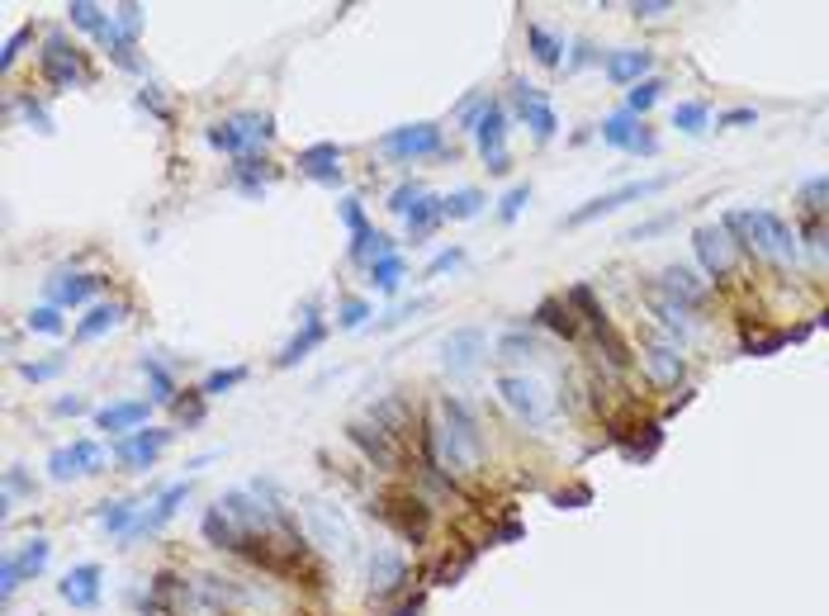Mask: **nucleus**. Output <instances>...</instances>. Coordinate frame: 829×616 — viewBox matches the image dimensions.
<instances>
[{"mask_svg":"<svg viewBox=\"0 0 829 616\" xmlns=\"http://www.w3.org/2000/svg\"><path fill=\"white\" fill-rule=\"evenodd\" d=\"M512 100H517V114H522V124L531 128L536 138H555L559 119H555V109L545 105V95L536 91V86H526V81H517V86H512Z\"/></svg>","mask_w":829,"mask_h":616,"instance_id":"nucleus-17","label":"nucleus"},{"mask_svg":"<svg viewBox=\"0 0 829 616\" xmlns=\"http://www.w3.org/2000/svg\"><path fill=\"white\" fill-rule=\"evenodd\" d=\"M143 375L147 380H152V399H162V403H176V384H171V375H166L162 365L152 361V356H147L143 361Z\"/></svg>","mask_w":829,"mask_h":616,"instance_id":"nucleus-40","label":"nucleus"},{"mask_svg":"<svg viewBox=\"0 0 829 616\" xmlns=\"http://www.w3.org/2000/svg\"><path fill=\"white\" fill-rule=\"evenodd\" d=\"M635 138H640V124H635L631 109H626V114H612V119L602 124V143L607 147H626V152H631Z\"/></svg>","mask_w":829,"mask_h":616,"instance_id":"nucleus-28","label":"nucleus"},{"mask_svg":"<svg viewBox=\"0 0 829 616\" xmlns=\"http://www.w3.org/2000/svg\"><path fill=\"white\" fill-rule=\"evenodd\" d=\"M631 10H635L640 19H659V15H668L673 5H668V0H640V5H631Z\"/></svg>","mask_w":829,"mask_h":616,"instance_id":"nucleus-52","label":"nucleus"},{"mask_svg":"<svg viewBox=\"0 0 829 616\" xmlns=\"http://www.w3.org/2000/svg\"><path fill=\"white\" fill-rule=\"evenodd\" d=\"M474 143H479V157L493 176H507L512 171V157H507V119L498 100H484L479 119H474Z\"/></svg>","mask_w":829,"mask_h":616,"instance_id":"nucleus-4","label":"nucleus"},{"mask_svg":"<svg viewBox=\"0 0 829 616\" xmlns=\"http://www.w3.org/2000/svg\"><path fill=\"white\" fill-rule=\"evenodd\" d=\"M34 38V29H19V34H10V43H5V67H15V57H19V48Z\"/></svg>","mask_w":829,"mask_h":616,"instance_id":"nucleus-53","label":"nucleus"},{"mask_svg":"<svg viewBox=\"0 0 829 616\" xmlns=\"http://www.w3.org/2000/svg\"><path fill=\"white\" fill-rule=\"evenodd\" d=\"M62 602H72V607H95L100 602V564H76L67 569V579H62Z\"/></svg>","mask_w":829,"mask_h":616,"instance_id":"nucleus-21","label":"nucleus"},{"mask_svg":"<svg viewBox=\"0 0 829 616\" xmlns=\"http://www.w3.org/2000/svg\"><path fill=\"white\" fill-rule=\"evenodd\" d=\"M242 380H247V370H242V365H233V370H214L209 380L199 384V394H204V399H214V394H228V389H237Z\"/></svg>","mask_w":829,"mask_h":616,"instance_id":"nucleus-38","label":"nucleus"},{"mask_svg":"<svg viewBox=\"0 0 829 616\" xmlns=\"http://www.w3.org/2000/svg\"><path fill=\"white\" fill-rule=\"evenodd\" d=\"M640 365H645V375L659 384V389H678L687 375V361L678 356V346H645V351H640Z\"/></svg>","mask_w":829,"mask_h":616,"instance_id":"nucleus-18","label":"nucleus"},{"mask_svg":"<svg viewBox=\"0 0 829 616\" xmlns=\"http://www.w3.org/2000/svg\"><path fill=\"white\" fill-rule=\"evenodd\" d=\"M299 171L308 181H323V185H337L342 181V147L332 143H313L299 152Z\"/></svg>","mask_w":829,"mask_h":616,"instance_id":"nucleus-19","label":"nucleus"},{"mask_svg":"<svg viewBox=\"0 0 829 616\" xmlns=\"http://www.w3.org/2000/svg\"><path fill=\"white\" fill-rule=\"evenodd\" d=\"M673 128H683V133H702V128H706V105L683 100V105L673 109Z\"/></svg>","mask_w":829,"mask_h":616,"instance_id":"nucleus-39","label":"nucleus"},{"mask_svg":"<svg viewBox=\"0 0 829 616\" xmlns=\"http://www.w3.org/2000/svg\"><path fill=\"white\" fill-rule=\"evenodd\" d=\"M692 247H697V256H702L706 275H730V266H735V247H730L725 223H702V228L692 233Z\"/></svg>","mask_w":829,"mask_h":616,"instance_id":"nucleus-14","label":"nucleus"},{"mask_svg":"<svg viewBox=\"0 0 829 616\" xmlns=\"http://www.w3.org/2000/svg\"><path fill=\"white\" fill-rule=\"evenodd\" d=\"M649 308L664 318L668 327H678V332H687V308L678 304V299H668V294H659V290H649Z\"/></svg>","mask_w":829,"mask_h":616,"instance_id":"nucleus-34","label":"nucleus"},{"mask_svg":"<svg viewBox=\"0 0 829 616\" xmlns=\"http://www.w3.org/2000/svg\"><path fill=\"white\" fill-rule=\"evenodd\" d=\"M379 152L394 157V162H417V157H432L441 152V128L436 124H408V128H394L379 138Z\"/></svg>","mask_w":829,"mask_h":616,"instance_id":"nucleus-8","label":"nucleus"},{"mask_svg":"<svg viewBox=\"0 0 829 616\" xmlns=\"http://www.w3.org/2000/svg\"><path fill=\"white\" fill-rule=\"evenodd\" d=\"M57 370H62V356H57V361H29V365H19V375H24V380H53Z\"/></svg>","mask_w":829,"mask_h":616,"instance_id":"nucleus-47","label":"nucleus"},{"mask_svg":"<svg viewBox=\"0 0 829 616\" xmlns=\"http://www.w3.org/2000/svg\"><path fill=\"white\" fill-rule=\"evenodd\" d=\"M365 318H370V304H365V299H346V304L337 308V327H346V332L361 327Z\"/></svg>","mask_w":829,"mask_h":616,"instance_id":"nucleus-44","label":"nucleus"},{"mask_svg":"<svg viewBox=\"0 0 829 616\" xmlns=\"http://www.w3.org/2000/svg\"><path fill=\"white\" fill-rule=\"evenodd\" d=\"M171 446V432L162 427H147V432H133V436H119V446H114V460L128 465V470H147L157 455Z\"/></svg>","mask_w":829,"mask_h":616,"instance_id":"nucleus-15","label":"nucleus"},{"mask_svg":"<svg viewBox=\"0 0 829 616\" xmlns=\"http://www.w3.org/2000/svg\"><path fill=\"white\" fill-rule=\"evenodd\" d=\"M114 24H119L128 38H138V29H143V10H138V5H119V10H114Z\"/></svg>","mask_w":829,"mask_h":616,"instance_id":"nucleus-46","label":"nucleus"},{"mask_svg":"<svg viewBox=\"0 0 829 616\" xmlns=\"http://www.w3.org/2000/svg\"><path fill=\"white\" fill-rule=\"evenodd\" d=\"M649 62H654V57H649L645 48H621V53L607 57V76H612L616 86H640V76L649 72Z\"/></svg>","mask_w":829,"mask_h":616,"instance_id":"nucleus-24","label":"nucleus"},{"mask_svg":"<svg viewBox=\"0 0 829 616\" xmlns=\"http://www.w3.org/2000/svg\"><path fill=\"white\" fill-rule=\"evenodd\" d=\"M48 555H53V545L43 541V536H34V541L24 545L19 555H10V560L0 564V593L5 598H15V588L24 579H38L43 569H48Z\"/></svg>","mask_w":829,"mask_h":616,"instance_id":"nucleus-12","label":"nucleus"},{"mask_svg":"<svg viewBox=\"0 0 829 616\" xmlns=\"http://www.w3.org/2000/svg\"><path fill=\"white\" fill-rule=\"evenodd\" d=\"M664 185H668V176H649V181H631V185H621V190H607V195L588 200L583 209H574L564 223H569V228H583V223H593V218H602V214H616V209H626V204H635V200L659 195Z\"/></svg>","mask_w":829,"mask_h":616,"instance_id":"nucleus-7","label":"nucleus"},{"mask_svg":"<svg viewBox=\"0 0 829 616\" xmlns=\"http://www.w3.org/2000/svg\"><path fill=\"white\" fill-rule=\"evenodd\" d=\"M100 526H105V531H133V526H138V508H133V503H105Z\"/></svg>","mask_w":829,"mask_h":616,"instance_id":"nucleus-37","label":"nucleus"},{"mask_svg":"<svg viewBox=\"0 0 829 616\" xmlns=\"http://www.w3.org/2000/svg\"><path fill=\"white\" fill-rule=\"evenodd\" d=\"M323 337H327V327L318 323V318H313V313H308L304 318V332H294V337H289L285 342V351H280V365H294V361H304L308 351H313V346H323Z\"/></svg>","mask_w":829,"mask_h":616,"instance_id":"nucleus-26","label":"nucleus"},{"mask_svg":"<svg viewBox=\"0 0 829 616\" xmlns=\"http://www.w3.org/2000/svg\"><path fill=\"white\" fill-rule=\"evenodd\" d=\"M185 498H190V479H185V484H171V489H166L162 498H157V503H152V508H147L143 517H138L133 536H152V531H162V526L171 522V517H176V508H181Z\"/></svg>","mask_w":829,"mask_h":616,"instance_id":"nucleus-22","label":"nucleus"},{"mask_svg":"<svg viewBox=\"0 0 829 616\" xmlns=\"http://www.w3.org/2000/svg\"><path fill=\"white\" fill-rule=\"evenodd\" d=\"M299 522H304L308 545H318L337 560H351L356 555V531L346 522V512L332 503V498H304L299 503Z\"/></svg>","mask_w":829,"mask_h":616,"instance_id":"nucleus-3","label":"nucleus"},{"mask_svg":"<svg viewBox=\"0 0 829 616\" xmlns=\"http://www.w3.org/2000/svg\"><path fill=\"white\" fill-rule=\"evenodd\" d=\"M67 15H72L76 29H86V34H95V38L105 34L109 19H114V15H105V10H100L95 0H72V5H67Z\"/></svg>","mask_w":829,"mask_h":616,"instance_id":"nucleus-29","label":"nucleus"},{"mask_svg":"<svg viewBox=\"0 0 829 616\" xmlns=\"http://www.w3.org/2000/svg\"><path fill=\"white\" fill-rule=\"evenodd\" d=\"M721 124H754V109H730L721 114Z\"/></svg>","mask_w":829,"mask_h":616,"instance_id":"nucleus-56","label":"nucleus"},{"mask_svg":"<svg viewBox=\"0 0 829 616\" xmlns=\"http://www.w3.org/2000/svg\"><path fill=\"white\" fill-rule=\"evenodd\" d=\"M498 399L522 417V422H541L550 413V399H545V384L531 380V375H503L498 380Z\"/></svg>","mask_w":829,"mask_h":616,"instance_id":"nucleus-10","label":"nucleus"},{"mask_svg":"<svg viewBox=\"0 0 829 616\" xmlns=\"http://www.w3.org/2000/svg\"><path fill=\"white\" fill-rule=\"evenodd\" d=\"M432 455L441 470L451 474H469L479 470V460H484V436H479V422L469 413L460 399H446L436 403V422H432Z\"/></svg>","mask_w":829,"mask_h":616,"instance_id":"nucleus-1","label":"nucleus"},{"mask_svg":"<svg viewBox=\"0 0 829 616\" xmlns=\"http://www.w3.org/2000/svg\"><path fill=\"white\" fill-rule=\"evenodd\" d=\"M100 465H105V451H100L95 441H86V436H76L72 446H57V451L48 455V474H53L57 484H67L76 474H95Z\"/></svg>","mask_w":829,"mask_h":616,"instance_id":"nucleus-11","label":"nucleus"},{"mask_svg":"<svg viewBox=\"0 0 829 616\" xmlns=\"http://www.w3.org/2000/svg\"><path fill=\"white\" fill-rule=\"evenodd\" d=\"M460 261H465V252H460V247H451V252H441L432 261V266H427V275H441V271H451V266H460Z\"/></svg>","mask_w":829,"mask_h":616,"instance_id":"nucleus-51","label":"nucleus"},{"mask_svg":"<svg viewBox=\"0 0 829 616\" xmlns=\"http://www.w3.org/2000/svg\"><path fill=\"white\" fill-rule=\"evenodd\" d=\"M479 209H484V195H479V190H469V185L441 200V214H446V218H474Z\"/></svg>","mask_w":829,"mask_h":616,"instance_id":"nucleus-33","label":"nucleus"},{"mask_svg":"<svg viewBox=\"0 0 829 616\" xmlns=\"http://www.w3.org/2000/svg\"><path fill=\"white\" fill-rule=\"evenodd\" d=\"M484 356H488V337L479 327H455L451 337L441 342V365H446L451 375H469Z\"/></svg>","mask_w":829,"mask_h":616,"instance_id":"nucleus-13","label":"nucleus"},{"mask_svg":"<svg viewBox=\"0 0 829 616\" xmlns=\"http://www.w3.org/2000/svg\"><path fill=\"white\" fill-rule=\"evenodd\" d=\"M536 318H541L545 327H555V332H564V337H574V332H578V323H574V308H569V304H555V299H550V304H541V313H536Z\"/></svg>","mask_w":829,"mask_h":616,"instance_id":"nucleus-35","label":"nucleus"},{"mask_svg":"<svg viewBox=\"0 0 829 616\" xmlns=\"http://www.w3.org/2000/svg\"><path fill=\"white\" fill-rule=\"evenodd\" d=\"M24 323H29V332H43V337H57V332H62V313H57V308H34V313H29Z\"/></svg>","mask_w":829,"mask_h":616,"instance_id":"nucleus-42","label":"nucleus"},{"mask_svg":"<svg viewBox=\"0 0 829 616\" xmlns=\"http://www.w3.org/2000/svg\"><path fill=\"white\" fill-rule=\"evenodd\" d=\"M53 413H62V417L86 413V399H81V394H72V399H57V403H53Z\"/></svg>","mask_w":829,"mask_h":616,"instance_id":"nucleus-55","label":"nucleus"},{"mask_svg":"<svg viewBox=\"0 0 829 616\" xmlns=\"http://www.w3.org/2000/svg\"><path fill=\"white\" fill-rule=\"evenodd\" d=\"M526 43H531V53H536V62H541V67H559V53H564V43H559L555 34H545L541 24H531V29H526Z\"/></svg>","mask_w":829,"mask_h":616,"instance_id":"nucleus-31","label":"nucleus"},{"mask_svg":"<svg viewBox=\"0 0 829 616\" xmlns=\"http://www.w3.org/2000/svg\"><path fill=\"white\" fill-rule=\"evenodd\" d=\"M664 290H668V299H678L683 308H697L706 299V285L692 271H683V266H668L664 271Z\"/></svg>","mask_w":829,"mask_h":616,"instance_id":"nucleus-25","label":"nucleus"},{"mask_svg":"<svg viewBox=\"0 0 829 616\" xmlns=\"http://www.w3.org/2000/svg\"><path fill=\"white\" fill-rule=\"evenodd\" d=\"M801 200L811 204V209H820V200H829V176H820V181L806 185V190H801Z\"/></svg>","mask_w":829,"mask_h":616,"instance_id":"nucleus-50","label":"nucleus"},{"mask_svg":"<svg viewBox=\"0 0 829 616\" xmlns=\"http://www.w3.org/2000/svg\"><path fill=\"white\" fill-rule=\"evenodd\" d=\"M342 223L351 228V237L370 228V223H365V214H361V200H342Z\"/></svg>","mask_w":829,"mask_h":616,"instance_id":"nucleus-49","label":"nucleus"},{"mask_svg":"<svg viewBox=\"0 0 829 616\" xmlns=\"http://www.w3.org/2000/svg\"><path fill=\"white\" fill-rule=\"evenodd\" d=\"M398 280H403V261H398V256H384V261H375V266H370V285H375V290H398Z\"/></svg>","mask_w":829,"mask_h":616,"instance_id":"nucleus-36","label":"nucleus"},{"mask_svg":"<svg viewBox=\"0 0 829 616\" xmlns=\"http://www.w3.org/2000/svg\"><path fill=\"white\" fill-rule=\"evenodd\" d=\"M370 512H379V517L394 526L398 536H408V541H422V536H427V517H432L427 503L413 498V493H389V498H379Z\"/></svg>","mask_w":829,"mask_h":616,"instance_id":"nucleus-9","label":"nucleus"},{"mask_svg":"<svg viewBox=\"0 0 829 616\" xmlns=\"http://www.w3.org/2000/svg\"><path fill=\"white\" fill-rule=\"evenodd\" d=\"M441 200H432V195H422V200H417V209L413 214H408V233L413 237H427L436 228V223H441Z\"/></svg>","mask_w":829,"mask_h":616,"instance_id":"nucleus-32","label":"nucleus"},{"mask_svg":"<svg viewBox=\"0 0 829 616\" xmlns=\"http://www.w3.org/2000/svg\"><path fill=\"white\" fill-rule=\"evenodd\" d=\"M417 200H422V185H417V181H403V185L394 190V195H389V209L408 218V214L417 209Z\"/></svg>","mask_w":829,"mask_h":616,"instance_id":"nucleus-41","label":"nucleus"},{"mask_svg":"<svg viewBox=\"0 0 829 616\" xmlns=\"http://www.w3.org/2000/svg\"><path fill=\"white\" fill-rule=\"evenodd\" d=\"M725 233H739L744 252L763 256L773 266H792L801 247H796V233L787 218H777L773 209H730L725 214Z\"/></svg>","mask_w":829,"mask_h":616,"instance_id":"nucleus-2","label":"nucleus"},{"mask_svg":"<svg viewBox=\"0 0 829 616\" xmlns=\"http://www.w3.org/2000/svg\"><path fill=\"white\" fill-rule=\"evenodd\" d=\"M119 318H124V304H100V308H91V313H86V323L76 327V337H81V342H91V337L109 332V327L119 323Z\"/></svg>","mask_w":829,"mask_h":616,"instance_id":"nucleus-30","label":"nucleus"},{"mask_svg":"<svg viewBox=\"0 0 829 616\" xmlns=\"http://www.w3.org/2000/svg\"><path fill=\"white\" fill-rule=\"evenodd\" d=\"M801 332H777V337H758V342H749L744 351L749 356H768V351H777V346H787V342H796Z\"/></svg>","mask_w":829,"mask_h":616,"instance_id":"nucleus-48","label":"nucleus"},{"mask_svg":"<svg viewBox=\"0 0 829 616\" xmlns=\"http://www.w3.org/2000/svg\"><path fill=\"white\" fill-rule=\"evenodd\" d=\"M95 290H100L95 275H62V280L53 285V299L57 304H86Z\"/></svg>","mask_w":829,"mask_h":616,"instance_id":"nucleus-27","label":"nucleus"},{"mask_svg":"<svg viewBox=\"0 0 829 616\" xmlns=\"http://www.w3.org/2000/svg\"><path fill=\"white\" fill-rule=\"evenodd\" d=\"M275 128L266 114H237V119H218L214 128H209V143L223 147V152H233V157H247L256 143H266Z\"/></svg>","mask_w":829,"mask_h":616,"instance_id":"nucleus-6","label":"nucleus"},{"mask_svg":"<svg viewBox=\"0 0 829 616\" xmlns=\"http://www.w3.org/2000/svg\"><path fill=\"white\" fill-rule=\"evenodd\" d=\"M422 612V598H413V602H403V607H398V612H389V616H417Z\"/></svg>","mask_w":829,"mask_h":616,"instance_id":"nucleus-57","label":"nucleus"},{"mask_svg":"<svg viewBox=\"0 0 829 616\" xmlns=\"http://www.w3.org/2000/svg\"><path fill=\"white\" fill-rule=\"evenodd\" d=\"M659 91H664L659 81H640V86H631V100H626V105H631V114H645V109H654Z\"/></svg>","mask_w":829,"mask_h":616,"instance_id":"nucleus-43","label":"nucleus"},{"mask_svg":"<svg viewBox=\"0 0 829 616\" xmlns=\"http://www.w3.org/2000/svg\"><path fill=\"white\" fill-rule=\"evenodd\" d=\"M811 252L815 261H829V228H820V223L811 228Z\"/></svg>","mask_w":829,"mask_h":616,"instance_id":"nucleus-54","label":"nucleus"},{"mask_svg":"<svg viewBox=\"0 0 829 616\" xmlns=\"http://www.w3.org/2000/svg\"><path fill=\"white\" fill-rule=\"evenodd\" d=\"M526 200H531V190H526V185H512V190L503 195V209H498V214H503V223H512V218L522 214Z\"/></svg>","mask_w":829,"mask_h":616,"instance_id":"nucleus-45","label":"nucleus"},{"mask_svg":"<svg viewBox=\"0 0 829 616\" xmlns=\"http://www.w3.org/2000/svg\"><path fill=\"white\" fill-rule=\"evenodd\" d=\"M147 422V403L143 399H128V403H109V408H100L95 413V427L109 436H133L138 427Z\"/></svg>","mask_w":829,"mask_h":616,"instance_id":"nucleus-20","label":"nucleus"},{"mask_svg":"<svg viewBox=\"0 0 829 616\" xmlns=\"http://www.w3.org/2000/svg\"><path fill=\"white\" fill-rule=\"evenodd\" d=\"M346 436H351V441H356V446L365 451V460H375V465H384V470H394V465H398L394 436L384 432L375 417H361V422H351V427H346Z\"/></svg>","mask_w":829,"mask_h":616,"instance_id":"nucleus-16","label":"nucleus"},{"mask_svg":"<svg viewBox=\"0 0 829 616\" xmlns=\"http://www.w3.org/2000/svg\"><path fill=\"white\" fill-rule=\"evenodd\" d=\"M38 67H43V76L53 81L57 91H72V86H86V81H91L81 48H76V43H67L62 34H53L48 43H43V57H38Z\"/></svg>","mask_w":829,"mask_h":616,"instance_id":"nucleus-5","label":"nucleus"},{"mask_svg":"<svg viewBox=\"0 0 829 616\" xmlns=\"http://www.w3.org/2000/svg\"><path fill=\"white\" fill-rule=\"evenodd\" d=\"M365 569H370V588H375V593H394L398 583L408 579V564H403L398 550H375Z\"/></svg>","mask_w":829,"mask_h":616,"instance_id":"nucleus-23","label":"nucleus"}]
</instances>
